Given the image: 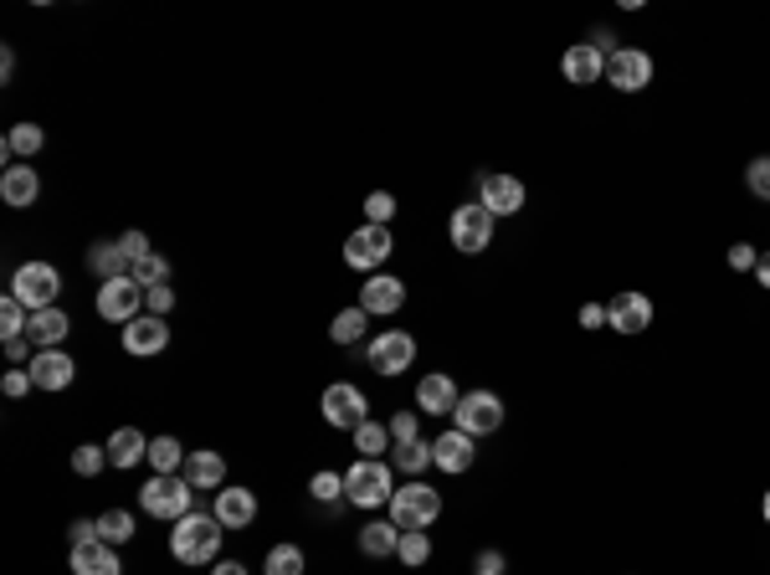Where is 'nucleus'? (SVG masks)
<instances>
[{
	"instance_id": "58836bf2",
	"label": "nucleus",
	"mask_w": 770,
	"mask_h": 575,
	"mask_svg": "<svg viewBox=\"0 0 770 575\" xmlns=\"http://www.w3.org/2000/svg\"><path fill=\"white\" fill-rule=\"evenodd\" d=\"M103 462H108V447H78V453H72V473H78V478H98Z\"/></svg>"
},
{
	"instance_id": "4c0bfd02",
	"label": "nucleus",
	"mask_w": 770,
	"mask_h": 575,
	"mask_svg": "<svg viewBox=\"0 0 770 575\" xmlns=\"http://www.w3.org/2000/svg\"><path fill=\"white\" fill-rule=\"evenodd\" d=\"M129 278H135L139 288H154V283H165V278H170V262L160 253H150L144 262H135V272H129Z\"/></svg>"
},
{
	"instance_id": "423d86ee",
	"label": "nucleus",
	"mask_w": 770,
	"mask_h": 575,
	"mask_svg": "<svg viewBox=\"0 0 770 575\" xmlns=\"http://www.w3.org/2000/svg\"><path fill=\"white\" fill-rule=\"evenodd\" d=\"M318 411H324V422H329V426H345V432H360V426L370 422V401H365V390L350 386V380H335V386L324 390Z\"/></svg>"
},
{
	"instance_id": "412c9836",
	"label": "nucleus",
	"mask_w": 770,
	"mask_h": 575,
	"mask_svg": "<svg viewBox=\"0 0 770 575\" xmlns=\"http://www.w3.org/2000/svg\"><path fill=\"white\" fill-rule=\"evenodd\" d=\"M36 196H42L36 169L32 165H5V175H0V201L16 206V211H26V206H36Z\"/></svg>"
},
{
	"instance_id": "f257e3e1",
	"label": "nucleus",
	"mask_w": 770,
	"mask_h": 575,
	"mask_svg": "<svg viewBox=\"0 0 770 575\" xmlns=\"http://www.w3.org/2000/svg\"><path fill=\"white\" fill-rule=\"evenodd\" d=\"M221 550V519L217 514H185L175 519V535H170V555L180 560V565H206V560H217Z\"/></svg>"
},
{
	"instance_id": "39448f33",
	"label": "nucleus",
	"mask_w": 770,
	"mask_h": 575,
	"mask_svg": "<svg viewBox=\"0 0 770 575\" xmlns=\"http://www.w3.org/2000/svg\"><path fill=\"white\" fill-rule=\"evenodd\" d=\"M57 293H62V272L51 262H26L11 278V298L26 304V314H42V308H57Z\"/></svg>"
},
{
	"instance_id": "2eb2a0df",
	"label": "nucleus",
	"mask_w": 770,
	"mask_h": 575,
	"mask_svg": "<svg viewBox=\"0 0 770 575\" xmlns=\"http://www.w3.org/2000/svg\"><path fill=\"white\" fill-rule=\"evenodd\" d=\"M472 457H478V442L468 432H457V426L432 442V468H442V473H468Z\"/></svg>"
},
{
	"instance_id": "f3484780",
	"label": "nucleus",
	"mask_w": 770,
	"mask_h": 575,
	"mask_svg": "<svg viewBox=\"0 0 770 575\" xmlns=\"http://www.w3.org/2000/svg\"><path fill=\"white\" fill-rule=\"evenodd\" d=\"M457 401H463V390L453 386V375H447V371L427 375V380L417 386V407L427 411V416H436V422H442V416H453Z\"/></svg>"
},
{
	"instance_id": "c03bdc74",
	"label": "nucleus",
	"mask_w": 770,
	"mask_h": 575,
	"mask_svg": "<svg viewBox=\"0 0 770 575\" xmlns=\"http://www.w3.org/2000/svg\"><path fill=\"white\" fill-rule=\"evenodd\" d=\"M144 308H150L154 319H165L170 308H175V293H170L165 283H154V288H144Z\"/></svg>"
},
{
	"instance_id": "13d9d810",
	"label": "nucleus",
	"mask_w": 770,
	"mask_h": 575,
	"mask_svg": "<svg viewBox=\"0 0 770 575\" xmlns=\"http://www.w3.org/2000/svg\"><path fill=\"white\" fill-rule=\"evenodd\" d=\"M472 575H478V571H472Z\"/></svg>"
},
{
	"instance_id": "a878e982",
	"label": "nucleus",
	"mask_w": 770,
	"mask_h": 575,
	"mask_svg": "<svg viewBox=\"0 0 770 575\" xmlns=\"http://www.w3.org/2000/svg\"><path fill=\"white\" fill-rule=\"evenodd\" d=\"M144 457H150V437H144L139 426H118L114 437H108V462H114V468H135Z\"/></svg>"
},
{
	"instance_id": "c85d7f7f",
	"label": "nucleus",
	"mask_w": 770,
	"mask_h": 575,
	"mask_svg": "<svg viewBox=\"0 0 770 575\" xmlns=\"http://www.w3.org/2000/svg\"><path fill=\"white\" fill-rule=\"evenodd\" d=\"M98 540L103 544L135 540V514H129V508H108V514H98Z\"/></svg>"
},
{
	"instance_id": "2f4dec72",
	"label": "nucleus",
	"mask_w": 770,
	"mask_h": 575,
	"mask_svg": "<svg viewBox=\"0 0 770 575\" xmlns=\"http://www.w3.org/2000/svg\"><path fill=\"white\" fill-rule=\"evenodd\" d=\"M396 468H401V473H427V468H432V442H406V447H396Z\"/></svg>"
},
{
	"instance_id": "3c124183",
	"label": "nucleus",
	"mask_w": 770,
	"mask_h": 575,
	"mask_svg": "<svg viewBox=\"0 0 770 575\" xmlns=\"http://www.w3.org/2000/svg\"><path fill=\"white\" fill-rule=\"evenodd\" d=\"M602 324H606V308H602V304H586V308H581V329H602Z\"/></svg>"
},
{
	"instance_id": "9b49d317",
	"label": "nucleus",
	"mask_w": 770,
	"mask_h": 575,
	"mask_svg": "<svg viewBox=\"0 0 770 575\" xmlns=\"http://www.w3.org/2000/svg\"><path fill=\"white\" fill-rule=\"evenodd\" d=\"M390 247H396V242H390V226H370V221H365V226L345 242V262L360 268V272H375L385 257H390Z\"/></svg>"
},
{
	"instance_id": "f8f14e48",
	"label": "nucleus",
	"mask_w": 770,
	"mask_h": 575,
	"mask_svg": "<svg viewBox=\"0 0 770 575\" xmlns=\"http://www.w3.org/2000/svg\"><path fill=\"white\" fill-rule=\"evenodd\" d=\"M606 83L617 87V93H642V87L653 83V57L637 47H617V57L606 62Z\"/></svg>"
},
{
	"instance_id": "6e6552de",
	"label": "nucleus",
	"mask_w": 770,
	"mask_h": 575,
	"mask_svg": "<svg viewBox=\"0 0 770 575\" xmlns=\"http://www.w3.org/2000/svg\"><path fill=\"white\" fill-rule=\"evenodd\" d=\"M493 211H488L483 201H468V206H457L453 211V247L457 253H468V257H478L493 242Z\"/></svg>"
},
{
	"instance_id": "ddd939ff",
	"label": "nucleus",
	"mask_w": 770,
	"mask_h": 575,
	"mask_svg": "<svg viewBox=\"0 0 770 575\" xmlns=\"http://www.w3.org/2000/svg\"><path fill=\"white\" fill-rule=\"evenodd\" d=\"M478 201L493 211V216H520L524 211V180H514V175H478Z\"/></svg>"
},
{
	"instance_id": "bb28decb",
	"label": "nucleus",
	"mask_w": 770,
	"mask_h": 575,
	"mask_svg": "<svg viewBox=\"0 0 770 575\" xmlns=\"http://www.w3.org/2000/svg\"><path fill=\"white\" fill-rule=\"evenodd\" d=\"M88 268L98 272L103 283H114V278H129V272H135V262L124 257V247H118V242H93V253H88Z\"/></svg>"
},
{
	"instance_id": "cd10ccee",
	"label": "nucleus",
	"mask_w": 770,
	"mask_h": 575,
	"mask_svg": "<svg viewBox=\"0 0 770 575\" xmlns=\"http://www.w3.org/2000/svg\"><path fill=\"white\" fill-rule=\"evenodd\" d=\"M401 550V529L396 525H385V519H375V525L360 529V555L370 560H385V555H396Z\"/></svg>"
},
{
	"instance_id": "c9c22d12",
	"label": "nucleus",
	"mask_w": 770,
	"mask_h": 575,
	"mask_svg": "<svg viewBox=\"0 0 770 575\" xmlns=\"http://www.w3.org/2000/svg\"><path fill=\"white\" fill-rule=\"evenodd\" d=\"M365 324H370L365 308H345V314L335 319V329H329V335H335V344H354V339L365 335Z\"/></svg>"
},
{
	"instance_id": "de8ad7c7",
	"label": "nucleus",
	"mask_w": 770,
	"mask_h": 575,
	"mask_svg": "<svg viewBox=\"0 0 770 575\" xmlns=\"http://www.w3.org/2000/svg\"><path fill=\"white\" fill-rule=\"evenodd\" d=\"M36 380H32V371H11L5 375V380H0V390H5V396H26V390H32Z\"/></svg>"
},
{
	"instance_id": "a18cd8bd",
	"label": "nucleus",
	"mask_w": 770,
	"mask_h": 575,
	"mask_svg": "<svg viewBox=\"0 0 770 575\" xmlns=\"http://www.w3.org/2000/svg\"><path fill=\"white\" fill-rule=\"evenodd\" d=\"M118 247H124V257H129V262H144V257L154 253L144 232H124V237H118Z\"/></svg>"
},
{
	"instance_id": "4468645a",
	"label": "nucleus",
	"mask_w": 770,
	"mask_h": 575,
	"mask_svg": "<svg viewBox=\"0 0 770 575\" xmlns=\"http://www.w3.org/2000/svg\"><path fill=\"white\" fill-rule=\"evenodd\" d=\"M606 324H611L617 335H642V329L653 324V298H648V293H617V298L606 304Z\"/></svg>"
},
{
	"instance_id": "603ef678",
	"label": "nucleus",
	"mask_w": 770,
	"mask_h": 575,
	"mask_svg": "<svg viewBox=\"0 0 770 575\" xmlns=\"http://www.w3.org/2000/svg\"><path fill=\"white\" fill-rule=\"evenodd\" d=\"M26 350H32V339H26V335L5 339V360H16V365H21V360H26Z\"/></svg>"
},
{
	"instance_id": "79ce46f5",
	"label": "nucleus",
	"mask_w": 770,
	"mask_h": 575,
	"mask_svg": "<svg viewBox=\"0 0 770 575\" xmlns=\"http://www.w3.org/2000/svg\"><path fill=\"white\" fill-rule=\"evenodd\" d=\"M365 216H370V226H385V221L396 216V196H390V190H375L365 201Z\"/></svg>"
},
{
	"instance_id": "a19ab883",
	"label": "nucleus",
	"mask_w": 770,
	"mask_h": 575,
	"mask_svg": "<svg viewBox=\"0 0 770 575\" xmlns=\"http://www.w3.org/2000/svg\"><path fill=\"white\" fill-rule=\"evenodd\" d=\"M745 186H750V196H760V201H770V154H760V160H750V169H745Z\"/></svg>"
},
{
	"instance_id": "f704fd0d",
	"label": "nucleus",
	"mask_w": 770,
	"mask_h": 575,
	"mask_svg": "<svg viewBox=\"0 0 770 575\" xmlns=\"http://www.w3.org/2000/svg\"><path fill=\"white\" fill-rule=\"evenodd\" d=\"M268 575H303V550H299V544H272V550H268Z\"/></svg>"
},
{
	"instance_id": "6ab92c4d",
	"label": "nucleus",
	"mask_w": 770,
	"mask_h": 575,
	"mask_svg": "<svg viewBox=\"0 0 770 575\" xmlns=\"http://www.w3.org/2000/svg\"><path fill=\"white\" fill-rule=\"evenodd\" d=\"M72 375H78V365H72V355H62V350H42V355H32L36 390H68Z\"/></svg>"
},
{
	"instance_id": "b1692460",
	"label": "nucleus",
	"mask_w": 770,
	"mask_h": 575,
	"mask_svg": "<svg viewBox=\"0 0 770 575\" xmlns=\"http://www.w3.org/2000/svg\"><path fill=\"white\" fill-rule=\"evenodd\" d=\"M68 335H72V319L62 308H42V314H32V324H26V339H32L36 350H57Z\"/></svg>"
},
{
	"instance_id": "e433bc0d",
	"label": "nucleus",
	"mask_w": 770,
	"mask_h": 575,
	"mask_svg": "<svg viewBox=\"0 0 770 575\" xmlns=\"http://www.w3.org/2000/svg\"><path fill=\"white\" fill-rule=\"evenodd\" d=\"M308 493H314L318 504H339V498H345V473H329V468H324V473H314Z\"/></svg>"
},
{
	"instance_id": "ea45409f",
	"label": "nucleus",
	"mask_w": 770,
	"mask_h": 575,
	"mask_svg": "<svg viewBox=\"0 0 770 575\" xmlns=\"http://www.w3.org/2000/svg\"><path fill=\"white\" fill-rule=\"evenodd\" d=\"M396 555H401L406 565H427V560H432V540H427L421 529H411V535H401V550H396Z\"/></svg>"
},
{
	"instance_id": "6e6d98bb",
	"label": "nucleus",
	"mask_w": 770,
	"mask_h": 575,
	"mask_svg": "<svg viewBox=\"0 0 770 575\" xmlns=\"http://www.w3.org/2000/svg\"><path fill=\"white\" fill-rule=\"evenodd\" d=\"M755 278H760V288H770V253L760 257V268H755Z\"/></svg>"
},
{
	"instance_id": "8fccbe9b",
	"label": "nucleus",
	"mask_w": 770,
	"mask_h": 575,
	"mask_svg": "<svg viewBox=\"0 0 770 575\" xmlns=\"http://www.w3.org/2000/svg\"><path fill=\"white\" fill-rule=\"evenodd\" d=\"M503 565H509V560H503L499 550H483V555H478V575H503Z\"/></svg>"
},
{
	"instance_id": "dca6fc26",
	"label": "nucleus",
	"mask_w": 770,
	"mask_h": 575,
	"mask_svg": "<svg viewBox=\"0 0 770 575\" xmlns=\"http://www.w3.org/2000/svg\"><path fill=\"white\" fill-rule=\"evenodd\" d=\"M560 72H565V83L575 87H591L606 78V51H596L591 42H575V47L560 57Z\"/></svg>"
},
{
	"instance_id": "7ed1b4c3",
	"label": "nucleus",
	"mask_w": 770,
	"mask_h": 575,
	"mask_svg": "<svg viewBox=\"0 0 770 575\" xmlns=\"http://www.w3.org/2000/svg\"><path fill=\"white\" fill-rule=\"evenodd\" d=\"M345 498L354 508H381L396 498V478H390V468H385L381 457H360L350 473H345Z\"/></svg>"
},
{
	"instance_id": "c756f323",
	"label": "nucleus",
	"mask_w": 770,
	"mask_h": 575,
	"mask_svg": "<svg viewBox=\"0 0 770 575\" xmlns=\"http://www.w3.org/2000/svg\"><path fill=\"white\" fill-rule=\"evenodd\" d=\"M150 468H154V473H180V468H185V447L175 437H154L150 442Z\"/></svg>"
},
{
	"instance_id": "72a5a7b5",
	"label": "nucleus",
	"mask_w": 770,
	"mask_h": 575,
	"mask_svg": "<svg viewBox=\"0 0 770 575\" xmlns=\"http://www.w3.org/2000/svg\"><path fill=\"white\" fill-rule=\"evenodd\" d=\"M26 324H32V314H26V304H16L11 293L0 298V335L5 339H16V335H26Z\"/></svg>"
},
{
	"instance_id": "4d7b16f0",
	"label": "nucleus",
	"mask_w": 770,
	"mask_h": 575,
	"mask_svg": "<svg viewBox=\"0 0 770 575\" xmlns=\"http://www.w3.org/2000/svg\"><path fill=\"white\" fill-rule=\"evenodd\" d=\"M760 508H766V525H770V493H766V504H760Z\"/></svg>"
},
{
	"instance_id": "49530a36",
	"label": "nucleus",
	"mask_w": 770,
	"mask_h": 575,
	"mask_svg": "<svg viewBox=\"0 0 770 575\" xmlns=\"http://www.w3.org/2000/svg\"><path fill=\"white\" fill-rule=\"evenodd\" d=\"M730 268H735V272H755V268H760V253H755L750 242H739V247H730Z\"/></svg>"
},
{
	"instance_id": "20e7f679",
	"label": "nucleus",
	"mask_w": 770,
	"mask_h": 575,
	"mask_svg": "<svg viewBox=\"0 0 770 575\" xmlns=\"http://www.w3.org/2000/svg\"><path fill=\"white\" fill-rule=\"evenodd\" d=\"M139 508L154 514V519H185L196 508V489L185 483L180 473H154L144 489H139Z\"/></svg>"
},
{
	"instance_id": "393cba45",
	"label": "nucleus",
	"mask_w": 770,
	"mask_h": 575,
	"mask_svg": "<svg viewBox=\"0 0 770 575\" xmlns=\"http://www.w3.org/2000/svg\"><path fill=\"white\" fill-rule=\"evenodd\" d=\"M217 519H221V529H247L252 519H257V498H252V489H221L217 493Z\"/></svg>"
},
{
	"instance_id": "a211bd4d",
	"label": "nucleus",
	"mask_w": 770,
	"mask_h": 575,
	"mask_svg": "<svg viewBox=\"0 0 770 575\" xmlns=\"http://www.w3.org/2000/svg\"><path fill=\"white\" fill-rule=\"evenodd\" d=\"M165 344H170L165 319H154V314H139L135 324H124V350H129V355H160Z\"/></svg>"
},
{
	"instance_id": "1a4fd4ad",
	"label": "nucleus",
	"mask_w": 770,
	"mask_h": 575,
	"mask_svg": "<svg viewBox=\"0 0 770 575\" xmlns=\"http://www.w3.org/2000/svg\"><path fill=\"white\" fill-rule=\"evenodd\" d=\"M365 360H370V371L375 375H401V371H411V360H417V339L406 335V329H385L381 339H370V350H365Z\"/></svg>"
},
{
	"instance_id": "9d476101",
	"label": "nucleus",
	"mask_w": 770,
	"mask_h": 575,
	"mask_svg": "<svg viewBox=\"0 0 770 575\" xmlns=\"http://www.w3.org/2000/svg\"><path fill=\"white\" fill-rule=\"evenodd\" d=\"M139 308H144V288L135 278H114V283L98 288V314L108 324H135Z\"/></svg>"
},
{
	"instance_id": "473e14b6",
	"label": "nucleus",
	"mask_w": 770,
	"mask_h": 575,
	"mask_svg": "<svg viewBox=\"0 0 770 575\" xmlns=\"http://www.w3.org/2000/svg\"><path fill=\"white\" fill-rule=\"evenodd\" d=\"M385 447H390V426L365 422L360 432H354V453H360V457H381Z\"/></svg>"
},
{
	"instance_id": "0eeeda50",
	"label": "nucleus",
	"mask_w": 770,
	"mask_h": 575,
	"mask_svg": "<svg viewBox=\"0 0 770 575\" xmlns=\"http://www.w3.org/2000/svg\"><path fill=\"white\" fill-rule=\"evenodd\" d=\"M453 422H457V432H468V437L478 442V437H488V432H499L503 426V401L493 396V390H468V396L457 401Z\"/></svg>"
},
{
	"instance_id": "37998d69",
	"label": "nucleus",
	"mask_w": 770,
	"mask_h": 575,
	"mask_svg": "<svg viewBox=\"0 0 770 575\" xmlns=\"http://www.w3.org/2000/svg\"><path fill=\"white\" fill-rule=\"evenodd\" d=\"M390 442H396V447H406V442H421L417 437V411H396V416H390Z\"/></svg>"
},
{
	"instance_id": "864d4df0",
	"label": "nucleus",
	"mask_w": 770,
	"mask_h": 575,
	"mask_svg": "<svg viewBox=\"0 0 770 575\" xmlns=\"http://www.w3.org/2000/svg\"><path fill=\"white\" fill-rule=\"evenodd\" d=\"M11 72H16V51L5 47V51H0V78H5V83H11Z\"/></svg>"
},
{
	"instance_id": "f03ea898",
	"label": "nucleus",
	"mask_w": 770,
	"mask_h": 575,
	"mask_svg": "<svg viewBox=\"0 0 770 575\" xmlns=\"http://www.w3.org/2000/svg\"><path fill=\"white\" fill-rule=\"evenodd\" d=\"M390 525L401 529V535H411V529H432L436 519H442V493L427 489V483H401L396 489V498H390Z\"/></svg>"
},
{
	"instance_id": "5701e85b",
	"label": "nucleus",
	"mask_w": 770,
	"mask_h": 575,
	"mask_svg": "<svg viewBox=\"0 0 770 575\" xmlns=\"http://www.w3.org/2000/svg\"><path fill=\"white\" fill-rule=\"evenodd\" d=\"M72 575H124V565H118L114 544H72Z\"/></svg>"
},
{
	"instance_id": "4be33fe9",
	"label": "nucleus",
	"mask_w": 770,
	"mask_h": 575,
	"mask_svg": "<svg viewBox=\"0 0 770 575\" xmlns=\"http://www.w3.org/2000/svg\"><path fill=\"white\" fill-rule=\"evenodd\" d=\"M180 478L190 489H221V483H226V457L221 453H185Z\"/></svg>"
},
{
	"instance_id": "5fc2aeb1",
	"label": "nucleus",
	"mask_w": 770,
	"mask_h": 575,
	"mask_svg": "<svg viewBox=\"0 0 770 575\" xmlns=\"http://www.w3.org/2000/svg\"><path fill=\"white\" fill-rule=\"evenodd\" d=\"M211 575H247V565H242V560H221Z\"/></svg>"
},
{
	"instance_id": "09e8293b",
	"label": "nucleus",
	"mask_w": 770,
	"mask_h": 575,
	"mask_svg": "<svg viewBox=\"0 0 770 575\" xmlns=\"http://www.w3.org/2000/svg\"><path fill=\"white\" fill-rule=\"evenodd\" d=\"M68 535H72V544H93V540H98V519H78Z\"/></svg>"
},
{
	"instance_id": "7c9ffc66",
	"label": "nucleus",
	"mask_w": 770,
	"mask_h": 575,
	"mask_svg": "<svg viewBox=\"0 0 770 575\" xmlns=\"http://www.w3.org/2000/svg\"><path fill=\"white\" fill-rule=\"evenodd\" d=\"M42 144H47L42 124H16V129L5 134V154H26V160H36V154H42Z\"/></svg>"
},
{
	"instance_id": "aec40b11",
	"label": "nucleus",
	"mask_w": 770,
	"mask_h": 575,
	"mask_svg": "<svg viewBox=\"0 0 770 575\" xmlns=\"http://www.w3.org/2000/svg\"><path fill=\"white\" fill-rule=\"evenodd\" d=\"M401 304H406V283H401V278L375 272V278L360 288V308H365V314H396Z\"/></svg>"
}]
</instances>
